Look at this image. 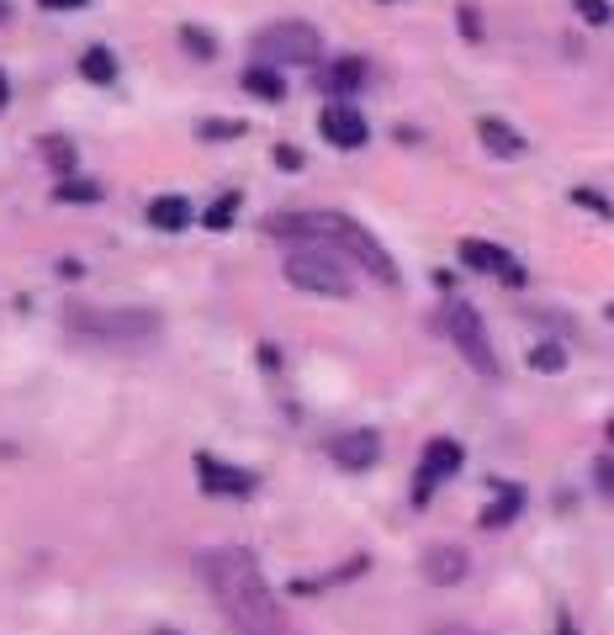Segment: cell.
I'll return each mask as SVG.
<instances>
[{
    "label": "cell",
    "instance_id": "cell-1",
    "mask_svg": "<svg viewBox=\"0 0 614 635\" xmlns=\"http://www.w3.org/2000/svg\"><path fill=\"white\" fill-rule=\"evenodd\" d=\"M197 577L206 583V598L217 603L234 635H291L281 598L271 594L260 556L249 546H206L197 556Z\"/></svg>",
    "mask_w": 614,
    "mask_h": 635
},
{
    "label": "cell",
    "instance_id": "cell-2",
    "mask_svg": "<svg viewBox=\"0 0 614 635\" xmlns=\"http://www.w3.org/2000/svg\"><path fill=\"white\" fill-rule=\"evenodd\" d=\"M276 238H287V244H324L334 254H344V260H355L366 276H376L381 286H398V265H392V254L376 244V234H366L355 217H344V212H281V217H271L265 223Z\"/></svg>",
    "mask_w": 614,
    "mask_h": 635
},
{
    "label": "cell",
    "instance_id": "cell-3",
    "mask_svg": "<svg viewBox=\"0 0 614 635\" xmlns=\"http://www.w3.org/2000/svg\"><path fill=\"white\" fill-rule=\"evenodd\" d=\"M64 328L80 345H101V350H149L164 334V318L154 308H85V302H70Z\"/></svg>",
    "mask_w": 614,
    "mask_h": 635
},
{
    "label": "cell",
    "instance_id": "cell-4",
    "mask_svg": "<svg viewBox=\"0 0 614 635\" xmlns=\"http://www.w3.org/2000/svg\"><path fill=\"white\" fill-rule=\"evenodd\" d=\"M281 276H287L297 291H313V297H350V291H355L350 260L334 254V249H324V244H297V249H287Z\"/></svg>",
    "mask_w": 614,
    "mask_h": 635
},
{
    "label": "cell",
    "instance_id": "cell-5",
    "mask_svg": "<svg viewBox=\"0 0 614 635\" xmlns=\"http://www.w3.org/2000/svg\"><path fill=\"white\" fill-rule=\"evenodd\" d=\"M318 53H324V33L313 27V22H265L260 33H254V64H271V70H281V64H318Z\"/></svg>",
    "mask_w": 614,
    "mask_h": 635
},
{
    "label": "cell",
    "instance_id": "cell-6",
    "mask_svg": "<svg viewBox=\"0 0 614 635\" xmlns=\"http://www.w3.org/2000/svg\"><path fill=\"white\" fill-rule=\"evenodd\" d=\"M440 328L451 334V345L466 356V365H472L477 376H498V350H492L488 328H483V313H477L472 302L451 297V302L440 308Z\"/></svg>",
    "mask_w": 614,
    "mask_h": 635
},
{
    "label": "cell",
    "instance_id": "cell-7",
    "mask_svg": "<svg viewBox=\"0 0 614 635\" xmlns=\"http://www.w3.org/2000/svg\"><path fill=\"white\" fill-rule=\"evenodd\" d=\"M461 461H466V450H461L455 439H429V445H424V461H418V476H413V503L424 509L429 493H435L446 476L461 472Z\"/></svg>",
    "mask_w": 614,
    "mask_h": 635
},
{
    "label": "cell",
    "instance_id": "cell-8",
    "mask_svg": "<svg viewBox=\"0 0 614 635\" xmlns=\"http://www.w3.org/2000/svg\"><path fill=\"white\" fill-rule=\"evenodd\" d=\"M461 265H472V271H483V276H498L503 286H525V265L503 249V244H488V238H461Z\"/></svg>",
    "mask_w": 614,
    "mask_h": 635
},
{
    "label": "cell",
    "instance_id": "cell-9",
    "mask_svg": "<svg viewBox=\"0 0 614 635\" xmlns=\"http://www.w3.org/2000/svg\"><path fill=\"white\" fill-rule=\"evenodd\" d=\"M197 482H202V493H212V498H249V493L260 487L254 472L228 466V461H217V456H206V450H197Z\"/></svg>",
    "mask_w": 614,
    "mask_h": 635
},
{
    "label": "cell",
    "instance_id": "cell-10",
    "mask_svg": "<svg viewBox=\"0 0 614 635\" xmlns=\"http://www.w3.org/2000/svg\"><path fill=\"white\" fill-rule=\"evenodd\" d=\"M318 133H324L334 149H361V144L371 138L366 117H361L350 101H328L324 112H318Z\"/></svg>",
    "mask_w": 614,
    "mask_h": 635
},
{
    "label": "cell",
    "instance_id": "cell-11",
    "mask_svg": "<svg viewBox=\"0 0 614 635\" xmlns=\"http://www.w3.org/2000/svg\"><path fill=\"white\" fill-rule=\"evenodd\" d=\"M328 456H334L344 472H371L376 456H381V435H376V429H344V435L328 439Z\"/></svg>",
    "mask_w": 614,
    "mask_h": 635
},
{
    "label": "cell",
    "instance_id": "cell-12",
    "mask_svg": "<svg viewBox=\"0 0 614 635\" xmlns=\"http://www.w3.org/2000/svg\"><path fill=\"white\" fill-rule=\"evenodd\" d=\"M466 572H472V556L461 551V546H429V551H424V577H429L435 588L466 583Z\"/></svg>",
    "mask_w": 614,
    "mask_h": 635
},
{
    "label": "cell",
    "instance_id": "cell-13",
    "mask_svg": "<svg viewBox=\"0 0 614 635\" xmlns=\"http://www.w3.org/2000/svg\"><path fill=\"white\" fill-rule=\"evenodd\" d=\"M366 85V59H355V53H344V59H334L318 70V90H328L334 101H344V96H355Z\"/></svg>",
    "mask_w": 614,
    "mask_h": 635
},
{
    "label": "cell",
    "instance_id": "cell-14",
    "mask_svg": "<svg viewBox=\"0 0 614 635\" xmlns=\"http://www.w3.org/2000/svg\"><path fill=\"white\" fill-rule=\"evenodd\" d=\"M477 138H483V149H488L492 159L525 154V138H519V133H514L503 117H483V122H477Z\"/></svg>",
    "mask_w": 614,
    "mask_h": 635
},
{
    "label": "cell",
    "instance_id": "cell-15",
    "mask_svg": "<svg viewBox=\"0 0 614 635\" xmlns=\"http://www.w3.org/2000/svg\"><path fill=\"white\" fill-rule=\"evenodd\" d=\"M149 223H154L160 234H180V228L191 223V201L175 197V191H164V197L149 201Z\"/></svg>",
    "mask_w": 614,
    "mask_h": 635
},
{
    "label": "cell",
    "instance_id": "cell-16",
    "mask_svg": "<svg viewBox=\"0 0 614 635\" xmlns=\"http://www.w3.org/2000/svg\"><path fill=\"white\" fill-rule=\"evenodd\" d=\"M239 85H245L254 101H271V107H276V101H287V85H281V75H276L271 64H249Z\"/></svg>",
    "mask_w": 614,
    "mask_h": 635
},
{
    "label": "cell",
    "instance_id": "cell-17",
    "mask_svg": "<svg viewBox=\"0 0 614 635\" xmlns=\"http://www.w3.org/2000/svg\"><path fill=\"white\" fill-rule=\"evenodd\" d=\"M519 509H525V493H519V487H498V503L483 509V530H503V524H514Z\"/></svg>",
    "mask_w": 614,
    "mask_h": 635
},
{
    "label": "cell",
    "instance_id": "cell-18",
    "mask_svg": "<svg viewBox=\"0 0 614 635\" xmlns=\"http://www.w3.org/2000/svg\"><path fill=\"white\" fill-rule=\"evenodd\" d=\"M80 75L90 85H112L117 79V59H112V48H101V42H90L80 53Z\"/></svg>",
    "mask_w": 614,
    "mask_h": 635
},
{
    "label": "cell",
    "instance_id": "cell-19",
    "mask_svg": "<svg viewBox=\"0 0 614 635\" xmlns=\"http://www.w3.org/2000/svg\"><path fill=\"white\" fill-rule=\"evenodd\" d=\"M42 159L53 164V175H59V180L80 175V170H75V144H70V138H48V144H42Z\"/></svg>",
    "mask_w": 614,
    "mask_h": 635
},
{
    "label": "cell",
    "instance_id": "cell-20",
    "mask_svg": "<svg viewBox=\"0 0 614 635\" xmlns=\"http://www.w3.org/2000/svg\"><path fill=\"white\" fill-rule=\"evenodd\" d=\"M239 133H249L239 117H206V122H197V138H206V144H228V138H239Z\"/></svg>",
    "mask_w": 614,
    "mask_h": 635
},
{
    "label": "cell",
    "instance_id": "cell-21",
    "mask_svg": "<svg viewBox=\"0 0 614 635\" xmlns=\"http://www.w3.org/2000/svg\"><path fill=\"white\" fill-rule=\"evenodd\" d=\"M53 201H101V186L85 180V175H70V180L53 186Z\"/></svg>",
    "mask_w": 614,
    "mask_h": 635
},
{
    "label": "cell",
    "instance_id": "cell-22",
    "mask_svg": "<svg viewBox=\"0 0 614 635\" xmlns=\"http://www.w3.org/2000/svg\"><path fill=\"white\" fill-rule=\"evenodd\" d=\"M234 212H239V191H228V197L223 201H212V207H206V228H212V234H223V228H234Z\"/></svg>",
    "mask_w": 614,
    "mask_h": 635
},
{
    "label": "cell",
    "instance_id": "cell-23",
    "mask_svg": "<svg viewBox=\"0 0 614 635\" xmlns=\"http://www.w3.org/2000/svg\"><path fill=\"white\" fill-rule=\"evenodd\" d=\"M180 42L191 48V59H217V38L202 27H180Z\"/></svg>",
    "mask_w": 614,
    "mask_h": 635
},
{
    "label": "cell",
    "instance_id": "cell-24",
    "mask_svg": "<svg viewBox=\"0 0 614 635\" xmlns=\"http://www.w3.org/2000/svg\"><path fill=\"white\" fill-rule=\"evenodd\" d=\"M530 365L551 376V371H562V365H567V350H562V345H535V350H530Z\"/></svg>",
    "mask_w": 614,
    "mask_h": 635
},
{
    "label": "cell",
    "instance_id": "cell-25",
    "mask_svg": "<svg viewBox=\"0 0 614 635\" xmlns=\"http://www.w3.org/2000/svg\"><path fill=\"white\" fill-rule=\"evenodd\" d=\"M573 5H577V16H582L588 27H604V22L614 16V11H610V0H573Z\"/></svg>",
    "mask_w": 614,
    "mask_h": 635
},
{
    "label": "cell",
    "instance_id": "cell-26",
    "mask_svg": "<svg viewBox=\"0 0 614 635\" xmlns=\"http://www.w3.org/2000/svg\"><path fill=\"white\" fill-rule=\"evenodd\" d=\"M593 482H599V493L614 503V456H599V461H593Z\"/></svg>",
    "mask_w": 614,
    "mask_h": 635
},
{
    "label": "cell",
    "instance_id": "cell-27",
    "mask_svg": "<svg viewBox=\"0 0 614 635\" xmlns=\"http://www.w3.org/2000/svg\"><path fill=\"white\" fill-rule=\"evenodd\" d=\"M573 201H582V207H593L599 217H610V201H604V197H593V191H573Z\"/></svg>",
    "mask_w": 614,
    "mask_h": 635
},
{
    "label": "cell",
    "instance_id": "cell-28",
    "mask_svg": "<svg viewBox=\"0 0 614 635\" xmlns=\"http://www.w3.org/2000/svg\"><path fill=\"white\" fill-rule=\"evenodd\" d=\"M276 164H281V170H302V154H297L291 144H281V149H276Z\"/></svg>",
    "mask_w": 614,
    "mask_h": 635
},
{
    "label": "cell",
    "instance_id": "cell-29",
    "mask_svg": "<svg viewBox=\"0 0 614 635\" xmlns=\"http://www.w3.org/2000/svg\"><path fill=\"white\" fill-rule=\"evenodd\" d=\"M424 635H483V631H472V625H451V620H446V625H429Z\"/></svg>",
    "mask_w": 614,
    "mask_h": 635
},
{
    "label": "cell",
    "instance_id": "cell-30",
    "mask_svg": "<svg viewBox=\"0 0 614 635\" xmlns=\"http://www.w3.org/2000/svg\"><path fill=\"white\" fill-rule=\"evenodd\" d=\"M38 5H48V11H80L90 0H38Z\"/></svg>",
    "mask_w": 614,
    "mask_h": 635
},
{
    "label": "cell",
    "instance_id": "cell-31",
    "mask_svg": "<svg viewBox=\"0 0 614 635\" xmlns=\"http://www.w3.org/2000/svg\"><path fill=\"white\" fill-rule=\"evenodd\" d=\"M461 27H466V38H477V11L472 5H461Z\"/></svg>",
    "mask_w": 614,
    "mask_h": 635
},
{
    "label": "cell",
    "instance_id": "cell-32",
    "mask_svg": "<svg viewBox=\"0 0 614 635\" xmlns=\"http://www.w3.org/2000/svg\"><path fill=\"white\" fill-rule=\"evenodd\" d=\"M11 101V79H5V70H0V107Z\"/></svg>",
    "mask_w": 614,
    "mask_h": 635
},
{
    "label": "cell",
    "instance_id": "cell-33",
    "mask_svg": "<svg viewBox=\"0 0 614 635\" xmlns=\"http://www.w3.org/2000/svg\"><path fill=\"white\" fill-rule=\"evenodd\" d=\"M149 635H186V631H170V625H154V631Z\"/></svg>",
    "mask_w": 614,
    "mask_h": 635
},
{
    "label": "cell",
    "instance_id": "cell-34",
    "mask_svg": "<svg viewBox=\"0 0 614 635\" xmlns=\"http://www.w3.org/2000/svg\"><path fill=\"white\" fill-rule=\"evenodd\" d=\"M556 635H577V631H573V620H562V625H556Z\"/></svg>",
    "mask_w": 614,
    "mask_h": 635
},
{
    "label": "cell",
    "instance_id": "cell-35",
    "mask_svg": "<svg viewBox=\"0 0 614 635\" xmlns=\"http://www.w3.org/2000/svg\"><path fill=\"white\" fill-rule=\"evenodd\" d=\"M5 16H11V5H5V0H0V22H5Z\"/></svg>",
    "mask_w": 614,
    "mask_h": 635
},
{
    "label": "cell",
    "instance_id": "cell-36",
    "mask_svg": "<svg viewBox=\"0 0 614 635\" xmlns=\"http://www.w3.org/2000/svg\"><path fill=\"white\" fill-rule=\"evenodd\" d=\"M610 445H614V424H610Z\"/></svg>",
    "mask_w": 614,
    "mask_h": 635
},
{
    "label": "cell",
    "instance_id": "cell-37",
    "mask_svg": "<svg viewBox=\"0 0 614 635\" xmlns=\"http://www.w3.org/2000/svg\"><path fill=\"white\" fill-rule=\"evenodd\" d=\"M381 5H387V0H381Z\"/></svg>",
    "mask_w": 614,
    "mask_h": 635
}]
</instances>
